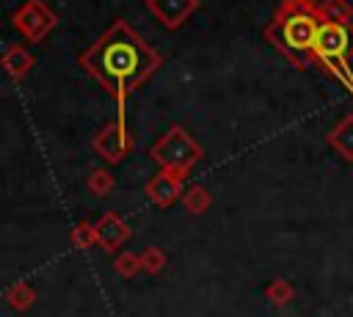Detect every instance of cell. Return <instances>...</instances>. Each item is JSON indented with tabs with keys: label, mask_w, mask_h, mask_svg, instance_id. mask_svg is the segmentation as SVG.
Listing matches in <instances>:
<instances>
[{
	"label": "cell",
	"mask_w": 353,
	"mask_h": 317,
	"mask_svg": "<svg viewBox=\"0 0 353 317\" xmlns=\"http://www.w3.org/2000/svg\"><path fill=\"white\" fill-rule=\"evenodd\" d=\"M77 63L105 88L110 91L119 105L135 88H141L163 63V55L152 50L135 28L124 19H116L94 47H88Z\"/></svg>",
	"instance_id": "1"
},
{
	"label": "cell",
	"mask_w": 353,
	"mask_h": 317,
	"mask_svg": "<svg viewBox=\"0 0 353 317\" xmlns=\"http://www.w3.org/2000/svg\"><path fill=\"white\" fill-rule=\"evenodd\" d=\"M320 22L323 11L314 0H284L276 8L265 36L290 63L306 66L312 61V47Z\"/></svg>",
	"instance_id": "2"
},
{
	"label": "cell",
	"mask_w": 353,
	"mask_h": 317,
	"mask_svg": "<svg viewBox=\"0 0 353 317\" xmlns=\"http://www.w3.org/2000/svg\"><path fill=\"white\" fill-rule=\"evenodd\" d=\"M201 146L196 138H190L188 130L182 127H171L163 132V138L149 149V157L160 165V171H185L190 174V168L201 160Z\"/></svg>",
	"instance_id": "3"
},
{
	"label": "cell",
	"mask_w": 353,
	"mask_h": 317,
	"mask_svg": "<svg viewBox=\"0 0 353 317\" xmlns=\"http://www.w3.org/2000/svg\"><path fill=\"white\" fill-rule=\"evenodd\" d=\"M91 143H94V152H97L102 160H108V163H119L127 152H132V146H135V135H132L130 127H127V110H124V102L119 105L116 119L97 130V135H94Z\"/></svg>",
	"instance_id": "4"
},
{
	"label": "cell",
	"mask_w": 353,
	"mask_h": 317,
	"mask_svg": "<svg viewBox=\"0 0 353 317\" xmlns=\"http://www.w3.org/2000/svg\"><path fill=\"white\" fill-rule=\"evenodd\" d=\"M347 61L353 58V25H342V22H331L323 19L314 36V47H312V61L323 63V61Z\"/></svg>",
	"instance_id": "5"
},
{
	"label": "cell",
	"mask_w": 353,
	"mask_h": 317,
	"mask_svg": "<svg viewBox=\"0 0 353 317\" xmlns=\"http://www.w3.org/2000/svg\"><path fill=\"white\" fill-rule=\"evenodd\" d=\"M11 25L28 41H41V36H47L58 25V14L41 0H28L11 14Z\"/></svg>",
	"instance_id": "6"
},
{
	"label": "cell",
	"mask_w": 353,
	"mask_h": 317,
	"mask_svg": "<svg viewBox=\"0 0 353 317\" xmlns=\"http://www.w3.org/2000/svg\"><path fill=\"white\" fill-rule=\"evenodd\" d=\"M185 171H160L146 182V196L157 204V207H171L176 198H182L185 193Z\"/></svg>",
	"instance_id": "7"
},
{
	"label": "cell",
	"mask_w": 353,
	"mask_h": 317,
	"mask_svg": "<svg viewBox=\"0 0 353 317\" xmlns=\"http://www.w3.org/2000/svg\"><path fill=\"white\" fill-rule=\"evenodd\" d=\"M143 6H146L168 30H176V28L185 25L188 17L199 8V0H143Z\"/></svg>",
	"instance_id": "8"
},
{
	"label": "cell",
	"mask_w": 353,
	"mask_h": 317,
	"mask_svg": "<svg viewBox=\"0 0 353 317\" xmlns=\"http://www.w3.org/2000/svg\"><path fill=\"white\" fill-rule=\"evenodd\" d=\"M94 226H97V245H102L105 251H116L130 237V226L116 212H105Z\"/></svg>",
	"instance_id": "9"
},
{
	"label": "cell",
	"mask_w": 353,
	"mask_h": 317,
	"mask_svg": "<svg viewBox=\"0 0 353 317\" xmlns=\"http://www.w3.org/2000/svg\"><path fill=\"white\" fill-rule=\"evenodd\" d=\"M3 69H6L14 80H22V77L33 69V55H30L22 44H11V47L3 52Z\"/></svg>",
	"instance_id": "10"
},
{
	"label": "cell",
	"mask_w": 353,
	"mask_h": 317,
	"mask_svg": "<svg viewBox=\"0 0 353 317\" xmlns=\"http://www.w3.org/2000/svg\"><path fill=\"white\" fill-rule=\"evenodd\" d=\"M328 146H334V152H339L345 160L353 163V116H345L328 132Z\"/></svg>",
	"instance_id": "11"
},
{
	"label": "cell",
	"mask_w": 353,
	"mask_h": 317,
	"mask_svg": "<svg viewBox=\"0 0 353 317\" xmlns=\"http://www.w3.org/2000/svg\"><path fill=\"white\" fill-rule=\"evenodd\" d=\"M179 201H182V207H185L188 212H193V215H204V212L212 207V196H210V190L201 187V185H188Z\"/></svg>",
	"instance_id": "12"
},
{
	"label": "cell",
	"mask_w": 353,
	"mask_h": 317,
	"mask_svg": "<svg viewBox=\"0 0 353 317\" xmlns=\"http://www.w3.org/2000/svg\"><path fill=\"white\" fill-rule=\"evenodd\" d=\"M6 303L14 309V311H28L30 306H33V300H36V289L28 284V281H17V284H11L8 289H6Z\"/></svg>",
	"instance_id": "13"
},
{
	"label": "cell",
	"mask_w": 353,
	"mask_h": 317,
	"mask_svg": "<svg viewBox=\"0 0 353 317\" xmlns=\"http://www.w3.org/2000/svg\"><path fill=\"white\" fill-rule=\"evenodd\" d=\"M113 270H116V276H121V278H135V276L143 270L141 254H132V251H121V254H116V259H113Z\"/></svg>",
	"instance_id": "14"
},
{
	"label": "cell",
	"mask_w": 353,
	"mask_h": 317,
	"mask_svg": "<svg viewBox=\"0 0 353 317\" xmlns=\"http://www.w3.org/2000/svg\"><path fill=\"white\" fill-rule=\"evenodd\" d=\"M265 298H268L273 306H287V303L295 298V287H292L287 278H273V281L265 287Z\"/></svg>",
	"instance_id": "15"
},
{
	"label": "cell",
	"mask_w": 353,
	"mask_h": 317,
	"mask_svg": "<svg viewBox=\"0 0 353 317\" xmlns=\"http://www.w3.org/2000/svg\"><path fill=\"white\" fill-rule=\"evenodd\" d=\"M320 11H323V19L342 22V25H350V19H353V8L347 0H323Z\"/></svg>",
	"instance_id": "16"
},
{
	"label": "cell",
	"mask_w": 353,
	"mask_h": 317,
	"mask_svg": "<svg viewBox=\"0 0 353 317\" xmlns=\"http://www.w3.org/2000/svg\"><path fill=\"white\" fill-rule=\"evenodd\" d=\"M88 190L94 193V196H108L113 187H116V179H113V174L108 171V168H94L91 174H88Z\"/></svg>",
	"instance_id": "17"
},
{
	"label": "cell",
	"mask_w": 353,
	"mask_h": 317,
	"mask_svg": "<svg viewBox=\"0 0 353 317\" xmlns=\"http://www.w3.org/2000/svg\"><path fill=\"white\" fill-rule=\"evenodd\" d=\"M339 85H345L350 94H353V72H350V66H347V61H339V58H334V61H323L320 63Z\"/></svg>",
	"instance_id": "18"
},
{
	"label": "cell",
	"mask_w": 353,
	"mask_h": 317,
	"mask_svg": "<svg viewBox=\"0 0 353 317\" xmlns=\"http://www.w3.org/2000/svg\"><path fill=\"white\" fill-rule=\"evenodd\" d=\"M141 262H143V273L154 276V273H160V270L165 267L168 256H165V251H163V248H154V245H149V248L141 254Z\"/></svg>",
	"instance_id": "19"
},
{
	"label": "cell",
	"mask_w": 353,
	"mask_h": 317,
	"mask_svg": "<svg viewBox=\"0 0 353 317\" xmlns=\"http://www.w3.org/2000/svg\"><path fill=\"white\" fill-rule=\"evenodd\" d=\"M94 243H97V226L94 223L83 221V223H77L72 229V245L74 248H91Z\"/></svg>",
	"instance_id": "20"
}]
</instances>
